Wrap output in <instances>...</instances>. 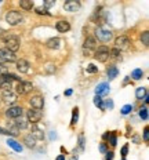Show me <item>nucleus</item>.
I'll use <instances>...</instances> for the list:
<instances>
[{"mask_svg": "<svg viewBox=\"0 0 149 160\" xmlns=\"http://www.w3.org/2000/svg\"><path fill=\"white\" fill-rule=\"evenodd\" d=\"M107 75H108L109 80H113L115 78H117V75H119V69L116 68L115 65L108 66V69H107Z\"/></svg>", "mask_w": 149, "mask_h": 160, "instance_id": "a211bd4d", "label": "nucleus"}, {"mask_svg": "<svg viewBox=\"0 0 149 160\" xmlns=\"http://www.w3.org/2000/svg\"><path fill=\"white\" fill-rule=\"evenodd\" d=\"M141 42H142V44H144L145 47H148L149 46V32L148 31L141 33Z\"/></svg>", "mask_w": 149, "mask_h": 160, "instance_id": "bb28decb", "label": "nucleus"}, {"mask_svg": "<svg viewBox=\"0 0 149 160\" xmlns=\"http://www.w3.org/2000/svg\"><path fill=\"white\" fill-rule=\"evenodd\" d=\"M142 76H144V71H142V69H134V71L131 72V78L134 80H141Z\"/></svg>", "mask_w": 149, "mask_h": 160, "instance_id": "393cba45", "label": "nucleus"}, {"mask_svg": "<svg viewBox=\"0 0 149 160\" xmlns=\"http://www.w3.org/2000/svg\"><path fill=\"white\" fill-rule=\"evenodd\" d=\"M113 158H115V152L108 151L107 153H105V160H113Z\"/></svg>", "mask_w": 149, "mask_h": 160, "instance_id": "ea45409f", "label": "nucleus"}, {"mask_svg": "<svg viewBox=\"0 0 149 160\" xmlns=\"http://www.w3.org/2000/svg\"><path fill=\"white\" fill-rule=\"evenodd\" d=\"M109 92V84L108 83H99V84L95 87V95H99V97H104Z\"/></svg>", "mask_w": 149, "mask_h": 160, "instance_id": "9b49d317", "label": "nucleus"}, {"mask_svg": "<svg viewBox=\"0 0 149 160\" xmlns=\"http://www.w3.org/2000/svg\"><path fill=\"white\" fill-rule=\"evenodd\" d=\"M77 159H79V156H77V155H75V156H72V159H71V160H77Z\"/></svg>", "mask_w": 149, "mask_h": 160, "instance_id": "603ef678", "label": "nucleus"}, {"mask_svg": "<svg viewBox=\"0 0 149 160\" xmlns=\"http://www.w3.org/2000/svg\"><path fill=\"white\" fill-rule=\"evenodd\" d=\"M95 46H97V40H95L94 38L88 36V38H86V39H84V43H83V47H84V50L95 48Z\"/></svg>", "mask_w": 149, "mask_h": 160, "instance_id": "dca6fc26", "label": "nucleus"}, {"mask_svg": "<svg viewBox=\"0 0 149 160\" xmlns=\"http://www.w3.org/2000/svg\"><path fill=\"white\" fill-rule=\"evenodd\" d=\"M54 4H55V2H44V8L51 7V6H54Z\"/></svg>", "mask_w": 149, "mask_h": 160, "instance_id": "c03bdc74", "label": "nucleus"}, {"mask_svg": "<svg viewBox=\"0 0 149 160\" xmlns=\"http://www.w3.org/2000/svg\"><path fill=\"white\" fill-rule=\"evenodd\" d=\"M26 118H28V122H31L32 124H36L39 123L43 118V113L40 111H36V109H29L26 112Z\"/></svg>", "mask_w": 149, "mask_h": 160, "instance_id": "423d86ee", "label": "nucleus"}, {"mask_svg": "<svg viewBox=\"0 0 149 160\" xmlns=\"http://www.w3.org/2000/svg\"><path fill=\"white\" fill-rule=\"evenodd\" d=\"M29 104L33 109H36V111H40L43 109V106H44V99H43L42 95H33L31 99H29Z\"/></svg>", "mask_w": 149, "mask_h": 160, "instance_id": "1a4fd4ad", "label": "nucleus"}, {"mask_svg": "<svg viewBox=\"0 0 149 160\" xmlns=\"http://www.w3.org/2000/svg\"><path fill=\"white\" fill-rule=\"evenodd\" d=\"M0 88L3 90V91H11L12 88V83L10 82V80H6V79H0Z\"/></svg>", "mask_w": 149, "mask_h": 160, "instance_id": "412c9836", "label": "nucleus"}, {"mask_svg": "<svg viewBox=\"0 0 149 160\" xmlns=\"http://www.w3.org/2000/svg\"><path fill=\"white\" fill-rule=\"evenodd\" d=\"M36 14H39V15H51L48 12V10L47 8H44V7H36Z\"/></svg>", "mask_w": 149, "mask_h": 160, "instance_id": "2f4dec72", "label": "nucleus"}, {"mask_svg": "<svg viewBox=\"0 0 149 160\" xmlns=\"http://www.w3.org/2000/svg\"><path fill=\"white\" fill-rule=\"evenodd\" d=\"M108 138H109V131H108V132H105V134L102 135V139H105V141H107Z\"/></svg>", "mask_w": 149, "mask_h": 160, "instance_id": "09e8293b", "label": "nucleus"}, {"mask_svg": "<svg viewBox=\"0 0 149 160\" xmlns=\"http://www.w3.org/2000/svg\"><path fill=\"white\" fill-rule=\"evenodd\" d=\"M79 120V109L77 108H73V112H72V120H71V124L75 126Z\"/></svg>", "mask_w": 149, "mask_h": 160, "instance_id": "c85d7f7f", "label": "nucleus"}, {"mask_svg": "<svg viewBox=\"0 0 149 160\" xmlns=\"http://www.w3.org/2000/svg\"><path fill=\"white\" fill-rule=\"evenodd\" d=\"M147 94L148 92H147V88L145 87H138L137 91H135V97H137V99H142Z\"/></svg>", "mask_w": 149, "mask_h": 160, "instance_id": "a878e982", "label": "nucleus"}, {"mask_svg": "<svg viewBox=\"0 0 149 160\" xmlns=\"http://www.w3.org/2000/svg\"><path fill=\"white\" fill-rule=\"evenodd\" d=\"M120 112H122V115H128V113H131L132 112V105H124Z\"/></svg>", "mask_w": 149, "mask_h": 160, "instance_id": "72a5a7b5", "label": "nucleus"}, {"mask_svg": "<svg viewBox=\"0 0 149 160\" xmlns=\"http://www.w3.org/2000/svg\"><path fill=\"white\" fill-rule=\"evenodd\" d=\"M144 141H145V142L149 141V128H148V127L144 128Z\"/></svg>", "mask_w": 149, "mask_h": 160, "instance_id": "79ce46f5", "label": "nucleus"}, {"mask_svg": "<svg viewBox=\"0 0 149 160\" xmlns=\"http://www.w3.org/2000/svg\"><path fill=\"white\" fill-rule=\"evenodd\" d=\"M19 6H21V8L25 10V11H31V10L35 7V3H33L32 0H21Z\"/></svg>", "mask_w": 149, "mask_h": 160, "instance_id": "6ab92c4d", "label": "nucleus"}, {"mask_svg": "<svg viewBox=\"0 0 149 160\" xmlns=\"http://www.w3.org/2000/svg\"><path fill=\"white\" fill-rule=\"evenodd\" d=\"M7 145L10 146V148L14 149L15 152H22V145H21V144H18V142L15 141V139L8 138V139H7Z\"/></svg>", "mask_w": 149, "mask_h": 160, "instance_id": "aec40b11", "label": "nucleus"}, {"mask_svg": "<svg viewBox=\"0 0 149 160\" xmlns=\"http://www.w3.org/2000/svg\"><path fill=\"white\" fill-rule=\"evenodd\" d=\"M0 58L3 62H14L17 61V57L12 51H10L8 48H0Z\"/></svg>", "mask_w": 149, "mask_h": 160, "instance_id": "6e6552de", "label": "nucleus"}, {"mask_svg": "<svg viewBox=\"0 0 149 160\" xmlns=\"http://www.w3.org/2000/svg\"><path fill=\"white\" fill-rule=\"evenodd\" d=\"M132 142H134V144H140V142H141L140 135H138V134H134V135H132Z\"/></svg>", "mask_w": 149, "mask_h": 160, "instance_id": "37998d69", "label": "nucleus"}, {"mask_svg": "<svg viewBox=\"0 0 149 160\" xmlns=\"http://www.w3.org/2000/svg\"><path fill=\"white\" fill-rule=\"evenodd\" d=\"M99 152H101V153H107L108 152V145L105 144V142L99 144Z\"/></svg>", "mask_w": 149, "mask_h": 160, "instance_id": "a19ab883", "label": "nucleus"}, {"mask_svg": "<svg viewBox=\"0 0 149 160\" xmlns=\"http://www.w3.org/2000/svg\"><path fill=\"white\" fill-rule=\"evenodd\" d=\"M140 118L142 120H148V108L147 106H144V108L140 109Z\"/></svg>", "mask_w": 149, "mask_h": 160, "instance_id": "473e14b6", "label": "nucleus"}, {"mask_svg": "<svg viewBox=\"0 0 149 160\" xmlns=\"http://www.w3.org/2000/svg\"><path fill=\"white\" fill-rule=\"evenodd\" d=\"M112 36H113V33H112L111 29H107L104 26H99V28L95 29V38L102 43H108L112 39Z\"/></svg>", "mask_w": 149, "mask_h": 160, "instance_id": "f03ea898", "label": "nucleus"}, {"mask_svg": "<svg viewBox=\"0 0 149 160\" xmlns=\"http://www.w3.org/2000/svg\"><path fill=\"white\" fill-rule=\"evenodd\" d=\"M64 8L69 12H76L80 8V3L76 2V0H68V2L64 3Z\"/></svg>", "mask_w": 149, "mask_h": 160, "instance_id": "9d476101", "label": "nucleus"}, {"mask_svg": "<svg viewBox=\"0 0 149 160\" xmlns=\"http://www.w3.org/2000/svg\"><path fill=\"white\" fill-rule=\"evenodd\" d=\"M94 58L97 59L98 62H107L109 59V48L107 46H99V47L95 50Z\"/></svg>", "mask_w": 149, "mask_h": 160, "instance_id": "7ed1b4c3", "label": "nucleus"}, {"mask_svg": "<svg viewBox=\"0 0 149 160\" xmlns=\"http://www.w3.org/2000/svg\"><path fill=\"white\" fill-rule=\"evenodd\" d=\"M22 113H24V109L21 106H10L6 111V116L10 119H18V118H22Z\"/></svg>", "mask_w": 149, "mask_h": 160, "instance_id": "0eeeda50", "label": "nucleus"}, {"mask_svg": "<svg viewBox=\"0 0 149 160\" xmlns=\"http://www.w3.org/2000/svg\"><path fill=\"white\" fill-rule=\"evenodd\" d=\"M0 64H4V62H3V61H2V58H0Z\"/></svg>", "mask_w": 149, "mask_h": 160, "instance_id": "864d4df0", "label": "nucleus"}, {"mask_svg": "<svg viewBox=\"0 0 149 160\" xmlns=\"http://www.w3.org/2000/svg\"><path fill=\"white\" fill-rule=\"evenodd\" d=\"M94 105L98 106L101 111H105V106H104V99H102V97L99 95H95L94 97Z\"/></svg>", "mask_w": 149, "mask_h": 160, "instance_id": "b1692460", "label": "nucleus"}, {"mask_svg": "<svg viewBox=\"0 0 149 160\" xmlns=\"http://www.w3.org/2000/svg\"><path fill=\"white\" fill-rule=\"evenodd\" d=\"M144 102H145V104H148V102H149V95L148 94L144 97Z\"/></svg>", "mask_w": 149, "mask_h": 160, "instance_id": "8fccbe9b", "label": "nucleus"}, {"mask_svg": "<svg viewBox=\"0 0 149 160\" xmlns=\"http://www.w3.org/2000/svg\"><path fill=\"white\" fill-rule=\"evenodd\" d=\"M0 134H4V135H11V134H10V132L7 131V130L2 128V127H0Z\"/></svg>", "mask_w": 149, "mask_h": 160, "instance_id": "a18cd8bd", "label": "nucleus"}, {"mask_svg": "<svg viewBox=\"0 0 149 160\" xmlns=\"http://www.w3.org/2000/svg\"><path fill=\"white\" fill-rule=\"evenodd\" d=\"M24 142L26 144V146H28V148H31V149H32V148H35V146H36V139L33 138V137H32L31 134L25 137V138H24Z\"/></svg>", "mask_w": 149, "mask_h": 160, "instance_id": "4be33fe9", "label": "nucleus"}, {"mask_svg": "<svg viewBox=\"0 0 149 160\" xmlns=\"http://www.w3.org/2000/svg\"><path fill=\"white\" fill-rule=\"evenodd\" d=\"M29 62L26 61V59H18L17 61V69H18V72L21 73H26L29 71Z\"/></svg>", "mask_w": 149, "mask_h": 160, "instance_id": "4468645a", "label": "nucleus"}, {"mask_svg": "<svg viewBox=\"0 0 149 160\" xmlns=\"http://www.w3.org/2000/svg\"><path fill=\"white\" fill-rule=\"evenodd\" d=\"M72 92H73V90H72V88H69V90H66V91L64 92V94H65L66 97H69V95H72Z\"/></svg>", "mask_w": 149, "mask_h": 160, "instance_id": "49530a36", "label": "nucleus"}, {"mask_svg": "<svg viewBox=\"0 0 149 160\" xmlns=\"http://www.w3.org/2000/svg\"><path fill=\"white\" fill-rule=\"evenodd\" d=\"M122 160H126V159H122Z\"/></svg>", "mask_w": 149, "mask_h": 160, "instance_id": "5fc2aeb1", "label": "nucleus"}, {"mask_svg": "<svg viewBox=\"0 0 149 160\" xmlns=\"http://www.w3.org/2000/svg\"><path fill=\"white\" fill-rule=\"evenodd\" d=\"M109 57H111V58H115V59H120V51H119L117 48L109 50Z\"/></svg>", "mask_w": 149, "mask_h": 160, "instance_id": "c756f323", "label": "nucleus"}, {"mask_svg": "<svg viewBox=\"0 0 149 160\" xmlns=\"http://www.w3.org/2000/svg\"><path fill=\"white\" fill-rule=\"evenodd\" d=\"M79 148H80L82 151L84 149V135L83 134L79 135Z\"/></svg>", "mask_w": 149, "mask_h": 160, "instance_id": "58836bf2", "label": "nucleus"}, {"mask_svg": "<svg viewBox=\"0 0 149 160\" xmlns=\"http://www.w3.org/2000/svg\"><path fill=\"white\" fill-rule=\"evenodd\" d=\"M44 71H46V73H48V75H52V73L57 71V68H55V65L52 64V62H48V64H46V66H44Z\"/></svg>", "mask_w": 149, "mask_h": 160, "instance_id": "cd10ccee", "label": "nucleus"}, {"mask_svg": "<svg viewBox=\"0 0 149 160\" xmlns=\"http://www.w3.org/2000/svg\"><path fill=\"white\" fill-rule=\"evenodd\" d=\"M55 160H65V155H58Z\"/></svg>", "mask_w": 149, "mask_h": 160, "instance_id": "de8ad7c7", "label": "nucleus"}, {"mask_svg": "<svg viewBox=\"0 0 149 160\" xmlns=\"http://www.w3.org/2000/svg\"><path fill=\"white\" fill-rule=\"evenodd\" d=\"M3 101L6 104H14L17 101V95L12 91H3Z\"/></svg>", "mask_w": 149, "mask_h": 160, "instance_id": "2eb2a0df", "label": "nucleus"}, {"mask_svg": "<svg viewBox=\"0 0 149 160\" xmlns=\"http://www.w3.org/2000/svg\"><path fill=\"white\" fill-rule=\"evenodd\" d=\"M84 55H90V50H84Z\"/></svg>", "mask_w": 149, "mask_h": 160, "instance_id": "3c124183", "label": "nucleus"}, {"mask_svg": "<svg viewBox=\"0 0 149 160\" xmlns=\"http://www.w3.org/2000/svg\"><path fill=\"white\" fill-rule=\"evenodd\" d=\"M108 141H109V144H111V146H116V145H117V138H116L115 132H109Z\"/></svg>", "mask_w": 149, "mask_h": 160, "instance_id": "7c9ffc66", "label": "nucleus"}, {"mask_svg": "<svg viewBox=\"0 0 149 160\" xmlns=\"http://www.w3.org/2000/svg\"><path fill=\"white\" fill-rule=\"evenodd\" d=\"M130 44H131L130 39L126 38V36H119V38L115 39V48H117L119 51H122V50H128Z\"/></svg>", "mask_w": 149, "mask_h": 160, "instance_id": "20e7f679", "label": "nucleus"}, {"mask_svg": "<svg viewBox=\"0 0 149 160\" xmlns=\"http://www.w3.org/2000/svg\"><path fill=\"white\" fill-rule=\"evenodd\" d=\"M104 106H105V109H113V101H112L111 98H109V99H105Z\"/></svg>", "mask_w": 149, "mask_h": 160, "instance_id": "c9c22d12", "label": "nucleus"}, {"mask_svg": "<svg viewBox=\"0 0 149 160\" xmlns=\"http://www.w3.org/2000/svg\"><path fill=\"white\" fill-rule=\"evenodd\" d=\"M6 73H8V68L4 64H0V78H2V76H4Z\"/></svg>", "mask_w": 149, "mask_h": 160, "instance_id": "4c0bfd02", "label": "nucleus"}, {"mask_svg": "<svg viewBox=\"0 0 149 160\" xmlns=\"http://www.w3.org/2000/svg\"><path fill=\"white\" fill-rule=\"evenodd\" d=\"M33 90V84L31 82H19L18 84H17V92H18L19 95H26L29 94Z\"/></svg>", "mask_w": 149, "mask_h": 160, "instance_id": "39448f33", "label": "nucleus"}, {"mask_svg": "<svg viewBox=\"0 0 149 160\" xmlns=\"http://www.w3.org/2000/svg\"><path fill=\"white\" fill-rule=\"evenodd\" d=\"M15 127L18 130H25L28 127V123H26V120H24L22 118H18V119H15Z\"/></svg>", "mask_w": 149, "mask_h": 160, "instance_id": "5701e85b", "label": "nucleus"}, {"mask_svg": "<svg viewBox=\"0 0 149 160\" xmlns=\"http://www.w3.org/2000/svg\"><path fill=\"white\" fill-rule=\"evenodd\" d=\"M35 139H43L44 138V132L42 131L40 128H37L36 124H32V134H31Z\"/></svg>", "mask_w": 149, "mask_h": 160, "instance_id": "f3484780", "label": "nucleus"}, {"mask_svg": "<svg viewBox=\"0 0 149 160\" xmlns=\"http://www.w3.org/2000/svg\"><path fill=\"white\" fill-rule=\"evenodd\" d=\"M55 28H57L58 32L65 33V32H68L69 29H71V24H69L68 21H64V19H61V21H58L57 24H55Z\"/></svg>", "mask_w": 149, "mask_h": 160, "instance_id": "ddd939ff", "label": "nucleus"}, {"mask_svg": "<svg viewBox=\"0 0 149 160\" xmlns=\"http://www.w3.org/2000/svg\"><path fill=\"white\" fill-rule=\"evenodd\" d=\"M24 17L19 11H15V10H11V11H7L6 14V22L10 25V26H15L18 24H21Z\"/></svg>", "mask_w": 149, "mask_h": 160, "instance_id": "f257e3e1", "label": "nucleus"}, {"mask_svg": "<svg viewBox=\"0 0 149 160\" xmlns=\"http://www.w3.org/2000/svg\"><path fill=\"white\" fill-rule=\"evenodd\" d=\"M46 46H47L48 48H51V50H58L59 47H61V39H58V38L48 39L47 42H46Z\"/></svg>", "mask_w": 149, "mask_h": 160, "instance_id": "f8f14e48", "label": "nucleus"}, {"mask_svg": "<svg viewBox=\"0 0 149 160\" xmlns=\"http://www.w3.org/2000/svg\"><path fill=\"white\" fill-rule=\"evenodd\" d=\"M127 153H128V144H126L123 148H122V151H120V155H122V159H126V156H127Z\"/></svg>", "mask_w": 149, "mask_h": 160, "instance_id": "e433bc0d", "label": "nucleus"}, {"mask_svg": "<svg viewBox=\"0 0 149 160\" xmlns=\"http://www.w3.org/2000/svg\"><path fill=\"white\" fill-rule=\"evenodd\" d=\"M86 71H87V73H98V68L94 64H90L87 66V69H86Z\"/></svg>", "mask_w": 149, "mask_h": 160, "instance_id": "f704fd0d", "label": "nucleus"}]
</instances>
